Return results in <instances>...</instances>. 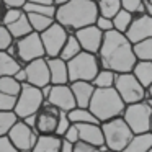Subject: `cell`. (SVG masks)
<instances>
[{
    "label": "cell",
    "mask_w": 152,
    "mask_h": 152,
    "mask_svg": "<svg viewBox=\"0 0 152 152\" xmlns=\"http://www.w3.org/2000/svg\"><path fill=\"white\" fill-rule=\"evenodd\" d=\"M98 62L102 69H108L113 72H131L136 64V56L132 51V44L128 38L116 30H110L103 33V41L98 53Z\"/></svg>",
    "instance_id": "cell-1"
},
{
    "label": "cell",
    "mask_w": 152,
    "mask_h": 152,
    "mask_svg": "<svg viewBox=\"0 0 152 152\" xmlns=\"http://www.w3.org/2000/svg\"><path fill=\"white\" fill-rule=\"evenodd\" d=\"M96 17L98 8L95 0H69L56 7L54 20L62 25L67 33H74L79 28L93 25Z\"/></svg>",
    "instance_id": "cell-2"
},
{
    "label": "cell",
    "mask_w": 152,
    "mask_h": 152,
    "mask_svg": "<svg viewBox=\"0 0 152 152\" xmlns=\"http://www.w3.org/2000/svg\"><path fill=\"white\" fill-rule=\"evenodd\" d=\"M126 103L121 100L115 87L108 88H95L88 103V110L100 123L108 121L111 118H118L124 111Z\"/></svg>",
    "instance_id": "cell-3"
},
{
    "label": "cell",
    "mask_w": 152,
    "mask_h": 152,
    "mask_svg": "<svg viewBox=\"0 0 152 152\" xmlns=\"http://www.w3.org/2000/svg\"><path fill=\"white\" fill-rule=\"evenodd\" d=\"M100 69H102V67H100L96 54L87 53V51H80L77 56H74L72 59L67 61L69 82H74V80L92 82Z\"/></svg>",
    "instance_id": "cell-4"
},
{
    "label": "cell",
    "mask_w": 152,
    "mask_h": 152,
    "mask_svg": "<svg viewBox=\"0 0 152 152\" xmlns=\"http://www.w3.org/2000/svg\"><path fill=\"white\" fill-rule=\"evenodd\" d=\"M100 126H102V131H103L105 145L111 151L121 152L129 142V139L132 137V134H134L121 116L100 123Z\"/></svg>",
    "instance_id": "cell-5"
},
{
    "label": "cell",
    "mask_w": 152,
    "mask_h": 152,
    "mask_svg": "<svg viewBox=\"0 0 152 152\" xmlns=\"http://www.w3.org/2000/svg\"><path fill=\"white\" fill-rule=\"evenodd\" d=\"M43 93L38 87L28 82H21V90L17 98V103H15L13 113L17 115L18 119H23L30 115H34L39 110V106L43 105Z\"/></svg>",
    "instance_id": "cell-6"
},
{
    "label": "cell",
    "mask_w": 152,
    "mask_h": 152,
    "mask_svg": "<svg viewBox=\"0 0 152 152\" xmlns=\"http://www.w3.org/2000/svg\"><path fill=\"white\" fill-rule=\"evenodd\" d=\"M151 116H152L151 106H149V103L145 100H142V102H137V103L126 105L121 118L126 121V124L129 126V129L134 134H141V132L149 131Z\"/></svg>",
    "instance_id": "cell-7"
},
{
    "label": "cell",
    "mask_w": 152,
    "mask_h": 152,
    "mask_svg": "<svg viewBox=\"0 0 152 152\" xmlns=\"http://www.w3.org/2000/svg\"><path fill=\"white\" fill-rule=\"evenodd\" d=\"M115 90L118 92V95L121 96V100L129 105V103H137L147 98V92L145 88L137 82L132 72H119L115 77Z\"/></svg>",
    "instance_id": "cell-8"
},
{
    "label": "cell",
    "mask_w": 152,
    "mask_h": 152,
    "mask_svg": "<svg viewBox=\"0 0 152 152\" xmlns=\"http://www.w3.org/2000/svg\"><path fill=\"white\" fill-rule=\"evenodd\" d=\"M13 44H15V59L20 62L21 67L25 64H28L30 61L44 57V48L43 43H41L39 33H36V31H31L26 36L13 39Z\"/></svg>",
    "instance_id": "cell-9"
},
{
    "label": "cell",
    "mask_w": 152,
    "mask_h": 152,
    "mask_svg": "<svg viewBox=\"0 0 152 152\" xmlns=\"http://www.w3.org/2000/svg\"><path fill=\"white\" fill-rule=\"evenodd\" d=\"M67 36H69L67 30L61 23H57L56 20L44 31H41L39 38H41V43H43V48H44V57H57L59 56Z\"/></svg>",
    "instance_id": "cell-10"
},
{
    "label": "cell",
    "mask_w": 152,
    "mask_h": 152,
    "mask_svg": "<svg viewBox=\"0 0 152 152\" xmlns=\"http://www.w3.org/2000/svg\"><path fill=\"white\" fill-rule=\"evenodd\" d=\"M7 137L18 151H31L38 139V132L31 126H28L23 119H17L10 131L7 132Z\"/></svg>",
    "instance_id": "cell-11"
},
{
    "label": "cell",
    "mask_w": 152,
    "mask_h": 152,
    "mask_svg": "<svg viewBox=\"0 0 152 152\" xmlns=\"http://www.w3.org/2000/svg\"><path fill=\"white\" fill-rule=\"evenodd\" d=\"M59 113L61 110L56 108L54 105H51L49 102L44 100L43 105L39 106L34 116V131L38 134H54L56 132V126H57V119H59Z\"/></svg>",
    "instance_id": "cell-12"
},
{
    "label": "cell",
    "mask_w": 152,
    "mask_h": 152,
    "mask_svg": "<svg viewBox=\"0 0 152 152\" xmlns=\"http://www.w3.org/2000/svg\"><path fill=\"white\" fill-rule=\"evenodd\" d=\"M123 34L128 38V41L131 44H136L139 41L145 39V38H151L152 36V17L147 13L134 15L131 25Z\"/></svg>",
    "instance_id": "cell-13"
},
{
    "label": "cell",
    "mask_w": 152,
    "mask_h": 152,
    "mask_svg": "<svg viewBox=\"0 0 152 152\" xmlns=\"http://www.w3.org/2000/svg\"><path fill=\"white\" fill-rule=\"evenodd\" d=\"M74 36L77 38L82 51L96 54L100 46H102V41H103V31L98 30L95 25H88V26L75 30L74 31Z\"/></svg>",
    "instance_id": "cell-14"
},
{
    "label": "cell",
    "mask_w": 152,
    "mask_h": 152,
    "mask_svg": "<svg viewBox=\"0 0 152 152\" xmlns=\"http://www.w3.org/2000/svg\"><path fill=\"white\" fill-rule=\"evenodd\" d=\"M23 67H25V72H26V82L28 83L38 87V88L51 83L46 57H38V59H34V61H30V62L25 64Z\"/></svg>",
    "instance_id": "cell-15"
},
{
    "label": "cell",
    "mask_w": 152,
    "mask_h": 152,
    "mask_svg": "<svg viewBox=\"0 0 152 152\" xmlns=\"http://www.w3.org/2000/svg\"><path fill=\"white\" fill-rule=\"evenodd\" d=\"M46 102H49L51 105H54L56 108H59L61 111H70L72 108L77 106L69 83L53 85L51 87V92H49V96L46 98Z\"/></svg>",
    "instance_id": "cell-16"
},
{
    "label": "cell",
    "mask_w": 152,
    "mask_h": 152,
    "mask_svg": "<svg viewBox=\"0 0 152 152\" xmlns=\"http://www.w3.org/2000/svg\"><path fill=\"white\" fill-rule=\"evenodd\" d=\"M75 126H77V131H79V141L92 144L95 147H100V145L105 144L103 131L100 124H95V123H79Z\"/></svg>",
    "instance_id": "cell-17"
},
{
    "label": "cell",
    "mask_w": 152,
    "mask_h": 152,
    "mask_svg": "<svg viewBox=\"0 0 152 152\" xmlns=\"http://www.w3.org/2000/svg\"><path fill=\"white\" fill-rule=\"evenodd\" d=\"M69 87H70V90H72L75 105L79 106V108H88L92 93H93V90H95L93 83L85 82V80H74V82H69Z\"/></svg>",
    "instance_id": "cell-18"
},
{
    "label": "cell",
    "mask_w": 152,
    "mask_h": 152,
    "mask_svg": "<svg viewBox=\"0 0 152 152\" xmlns=\"http://www.w3.org/2000/svg\"><path fill=\"white\" fill-rule=\"evenodd\" d=\"M48 69H49V82L53 85L69 83V74H67V62L61 57H46Z\"/></svg>",
    "instance_id": "cell-19"
},
{
    "label": "cell",
    "mask_w": 152,
    "mask_h": 152,
    "mask_svg": "<svg viewBox=\"0 0 152 152\" xmlns=\"http://www.w3.org/2000/svg\"><path fill=\"white\" fill-rule=\"evenodd\" d=\"M62 137L56 134H38L31 152H59Z\"/></svg>",
    "instance_id": "cell-20"
},
{
    "label": "cell",
    "mask_w": 152,
    "mask_h": 152,
    "mask_svg": "<svg viewBox=\"0 0 152 152\" xmlns=\"http://www.w3.org/2000/svg\"><path fill=\"white\" fill-rule=\"evenodd\" d=\"M152 147V132H141V134H132L129 142L121 152H147Z\"/></svg>",
    "instance_id": "cell-21"
},
{
    "label": "cell",
    "mask_w": 152,
    "mask_h": 152,
    "mask_svg": "<svg viewBox=\"0 0 152 152\" xmlns=\"http://www.w3.org/2000/svg\"><path fill=\"white\" fill-rule=\"evenodd\" d=\"M131 72L137 79V82L144 88H147L152 83V61H136Z\"/></svg>",
    "instance_id": "cell-22"
},
{
    "label": "cell",
    "mask_w": 152,
    "mask_h": 152,
    "mask_svg": "<svg viewBox=\"0 0 152 152\" xmlns=\"http://www.w3.org/2000/svg\"><path fill=\"white\" fill-rule=\"evenodd\" d=\"M5 26H7V30L10 31V34H12V38H13V39L23 38V36H26L28 33H31V31H33V28H31L30 21H28L26 12H23V13H21L15 21H12V23L5 25Z\"/></svg>",
    "instance_id": "cell-23"
},
{
    "label": "cell",
    "mask_w": 152,
    "mask_h": 152,
    "mask_svg": "<svg viewBox=\"0 0 152 152\" xmlns=\"http://www.w3.org/2000/svg\"><path fill=\"white\" fill-rule=\"evenodd\" d=\"M67 116H69L70 123H74V124H79V123H95V124H100V121L92 115V111L88 108L75 106L70 111H67Z\"/></svg>",
    "instance_id": "cell-24"
},
{
    "label": "cell",
    "mask_w": 152,
    "mask_h": 152,
    "mask_svg": "<svg viewBox=\"0 0 152 152\" xmlns=\"http://www.w3.org/2000/svg\"><path fill=\"white\" fill-rule=\"evenodd\" d=\"M80 51H82V48H80L77 38L74 36V33H69V36H67L66 43H64V46H62V49H61V53H59V56H57V57H61L62 61H66V62H67V61L72 59L74 56H77Z\"/></svg>",
    "instance_id": "cell-25"
},
{
    "label": "cell",
    "mask_w": 152,
    "mask_h": 152,
    "mask_svg": "<svg viewBox=\"0 0 152 152\" xmlns=\"http://www.w3.org/2000/svg\"><path fill=\"white\" fill-rule=\"evenodd\" d=\"M20 62L10 56L7 51H0V77L4 75H13L20 69Z\"/></svg>",
    "instance_id": "cell-26"
},
{
    "label": "cell",
    "mask_w": 152,
    "mask_h": 152,
    "mask_svg": "<svg viewBox=\"0 0 152 152\" xmlns=\"http://www.w3.org/2000/svg\"><path fill=\"white\" fill-rule=\"evenodd\" d=\"M132 18H134V15H132L131 12L124 10V8H119V10L116 12V15L111 18L113 30L119 31V33H124V31L128 30V26L131 25Z\"/></svg>",
    "instance_id": "cell-27"
},
{
    "label": "cell",
    "mask_w": 152,
    "mask_h": 152,
    "mask_svg": "<svg viewBox=\"0 0 152 152\" xmlns=\"http://www.w3.org/2000/svg\"><path fill=\"white\" fill-rule=\"evenodd\" d=\"M132 51L137 61H152V36L132 44Z\"/></svg>",
    "instance_id": "cell-28"
},
{
    "label": "cell",
    "mask_w": 152,
    "mask_h": 152,
    "mask_svg": "<svg viewBox=\"0 0 152 152\" xmlns=\"http://www.w3.org/2000/svg\"><path fill=\"white\" fill-rule=\"evenodd\" d=\"M115 77H116V72H113V70L100 69L96 72L95 79L92 80V83L95 88H108V87L115 85Z\"/></svg>",
    "instance_id": "cell-29"
},
{
    "label": "cell",
    "mask_w": 152,
    "mask_h": 152,
    "mask_svg": "<svg viewBox=\"0 0 152 152\" xmlns=\"http://www.w3.org/2000/svg\"><path fill=\"white\" fill-rule=\"evenodd\" d=\"M96 8H98V15L106 18H113L116 12L121 8V2L119 0H95Z\"/></svg>",
    "instance_id": "cell-30"
},
{
    "label": "cell",
    "mask_w": 152,
    "mask_h": 152,
    "mask_svg": "<svg viewBox=\"0 0 152 152\" xmlns=\"http://www.w3.org/2000/svg\"><path fill=\"white\" fill-rule=\"evenodd\" d=\"M26 17H28V21H30L33 31H36V33L44 31L54 21V18L46 17V15H39V13H26Z\"/></svg>",
    "instance_id": "cell-31"
},
{
    "label": "cell",
    "mask_w": 152,
    "mask_h": 152,
    "mask_svg": "<svg viewBox=\"0 0 152 152\" xmlns=\"http://www.w3.org/2000/svg\"><path fill=\"white\" fill-rule=\"evenodd\" d=\"M23 12L26 13H39V15H46V17L54 18L56 15V5H43V4H31V2H25Z\"/></svg>",
    "instance_id": "cell-32"
},
{
    "label": "cell",
    "mask_w": 152,
    "mask_h": 152,
    "mask_svg": "<svg viewBox=\"0 0 152 152\" xmlns=\"http://www.w3.org/2000/svg\"><path fill=\"white\" fill-rule=\"evenodd\" d=\"M17 119L18 118L13 111H0V136H7Z\"/></svg>",
    "instance_id": "cell-33"
},
{
    "label": "cell",
    "mask_w": 152,
    "mask_h": 152,
    "mask_svg": "<svg viewBox=\"0 0 152 152\" xmlns=\"http://www.w3.org/2000/svg\"><path fill=\"white\" fill-rule=\"evenodd\" d=\"M119 2H121V8L131 12L132 15L145 13V12H144V5H142V0H119Z\"/></svg>",
    "instance_id": "cell-34"
},
{
    "label": "cell",
    "mask_w": 152,
    "mask_h": 152,
    "mask_svg": "<svg viewBox=\"0 0 152 152\" xmlns=\"http://www.w3.org/2000/svg\"><path fill=\"white\" fill-rule=\"evenodd\" d=\"M70 124H72V123H70L69 116H67V111H61L59 113V119H57V126H56V132H54V134L62 137L64 132L67 131V128H69Z\"/></svg>",
    "instance_id": "cell-35"
},
{
    "label": "cell",
    "mask_w": 152,
    "mask_h": 152,
    "mask_svg": "<svg viewBox=\"0 0 152 152\" xmlns=\"http://www.w3.org/2000/svg\"><path fill=\"white\" fill-rule=\"evenodd\" d=\"M15 103H17V96L0 92V111H13Z\"/></svg>",
    "instance_id": "cell-36"
},
{
    "label": "cell",
    "mask_w": 152,
    "mask_h": 152,
    "mask_svg": "<svg viewBox=\"0 0 152 152\" xmlns=\"http://www.w3.org/2000/svg\"><path fill=\"white\" fill-rule=\"evenodd\" d=\"M13 43V38H12L10 31L7 30L4 23H0V51H7V48Z\"/></svg>",
    "instance_id": "cell-37"
},
{
    "label": "cell",
    "mask_w": 152,
    "mask_h": 152,
    "mask_svg": "<svg viewBox=\"0 0 152 152\" xmlns=\"http://www.w3.org/2000/svg\"><path fill=\"white\" fill-rule=\"evenodd\" d=\"M21 13H23V8H15V7L7 8V12H5V17H4V21H2V23H4V25L12 23V21H15Z\"/></svg>",
    "instance_id": "cell-38"
},
{
    "label": "cell",
    "mask_w": 152,
    "mask_h": 152,
    "mask_svg": "<svg viewBox=\"0 0 152 152\" xmlns=\"http://www.w3.org/2000/svg\"><path fill=\"white\" fill-rule=\"evenodd\" d=\"M95 25L98 30H102L103 33L105 31H110V30H113V21H111V18H106V17H102V15H98L96 17V20H95Z\"/></svg>",
    "instance_id": "cell-39"
},
{
    "label": "cell",
    "mask_w": 152,
    "mask_h": 152,
    "mask_svg": "<svg viewBox=\"0 0 152 152\" xmlns=\"http://www.w3.org/2000/svg\"><path fill=\"white\" fill-rule=\"evenodd\" d=\"M62 139H66V141H69L70 144H75V142L79 141V131H77V126L74 124V123L69 126V128H67V131L64 132Z\"/></svg>",
    "instance_id": "cell-40"
},
{
    "label": "cell",
    "mask_w": 152,
    "mask_h": 152,
    "mask_svg": "<svg viewBox=\"0 0 152 152\" xmlns=\"http://www.w3.org/2000/svg\"><path fill=\"white\" fill-rule=\"evenodd\" d=\"M72 152H100V149L95 147V145H92V144H87V142L77 141L75 144H74Z\"/></svg>",
    "instance_id": "cell-41"
},
{
    "label": "cell",
    "mask_w": 152,
    "mask_h": 152,
    "mask_svg": "<svg viewBox=\"0 0 152 152\" xmlns=\"http://www.w3.org/2000/svg\"><path fill=\"white\" fill-rule=\"evenodd\" d=\"M0 152H20L7 136H0Z\"/></svg>",
    "instance_id": "cell-42"
},
{
    "label": "cell",
    "mask_w": 152,
    "mask_h": 152,
    "mask_svg": "<svg viewBox=\"0 0 152 152\" xmlns=\"http://www.w3.org/2000/svg\"><path fill=\"white\" fill-rule=\"evenodd\" d=\"M13 79L17 80V82H20V83L26 82V72H25V67H20V69L13 74Z\"/></svg>",
    "instance_id": "cell-43"
},
{
    "label": "cell",
    "mask_w": 152,
    "mask_h": 152,
    "mask_svg": "<svg viewBox=\"0 0 152 152\" xmlns=\"http://www.w3.org/2000/svg\"><path fill=\"white\" fill-rule=\"evenodd\" d=\"M4 2H5V5H7L8 8H10V7L21 8L25 5V2H26V0H4Z\"/></svg>",
    "instance_id": "cell-44"
},
{
    "label": "cell",
    "mask_w": 152,
    "mask_h": 152,
    "mask_svg": "<svg viewBox=\"0 0 152 152\" xmlns=\"http://www.w3.org/2000/svg\"><path fill=\"white\" fill-rule=\"evenodd\" d=\"M72 149H74V144H70L69 141L62 139V144H61V151L59 152H72Z\"/></svg>",
    "instance_id": "cell-45"
},
{
    "label": "cell",
    "mask_w": 152,
    "mask_h": 152,
    "mask_svg": "<svg viewBox=\"0 0 152 152\" xmlns=\"http://www.w3.org/2000/svg\"><path fill=\"white\" fill-rule=\"evenodd\" d=\"M51 87H53V83H48V85H44V87H41V93H43V98L46 100L48 96H49V92H51Z\"/></svg>",
    "instance_id": "cell-46"
},
{
    "label": "cell",
    "mask_w": 152,
    "mask_h": 152,
    "mask_svg": "<svg viewBox=\"0 0 152 152\" xmlns=\"http://www.w3.org/2000/svg\"><path fill=\"white\" fill-rule=\"evenodd\" d=\"M7 5H5L4 0H0V23L4 21V17H5V12H7Z\"/></svg>",
    "instance_id": "cell-47"
},
{
    "label": "cell",
    "mask_w": 152,
    "mask_h": 152,
    "mask_svg": "<svg viewBox=\"0 0 152 152\" xmlns=\"http://www.w3.org/2000/svg\"><path fill=\"white\" fill-rule=\"evenodd\" d=\"M142 5H144V12H145V13L152 17V4H151V2H149V0H142Z\"/></svg>",
    "instance_id": "cell-48"
},
{
    "label": "cell",
    "mask_w": 152,
    "mask_h": 152,
    "mask_svg": "<svg viewBox=\"0 0 152 152\" xmlns=\"http://www.w3.org/2000/svg\"><path fill=\"white\" fill-rule=\"evenodd\" d=\"M23 121L26 123L28 126H31V128L34 129V121H36V116H34V115H30V116H26V118H23Z\"/></svg>",
    "instance_id": "cell-49"
},
{
    "label": "cell",
    "mask_w": 152,
    "mask_h": 152,
    "mask_svg": "<svg viewBox=\"0 0 152 152\" xmlns=\"http://www.w3.org/2000/svg\"><path fill=\"white\" fill-rule=\"evenodd\" d=\"M26 2H31V4H43V5H54L53 0H26Z\"/></svg>",
    "instance_id": "cell-50"
},
{
    "label": "cell",
    "mask_w": 152,
    "mask_h": 152,
    "mask_svg": "<svg viewBox=\"0 0 152 152\" xmlns=\"http://www.w3.org/2000/svg\"><path fill=\"white\" fill-rule=\"evenodd\" d=\"M145 92H147V98H152V83L145 88Z\"/></svg>",
    "instance_id": "cell-51"
},
{
    "label": "cell",
    "mask_w": 152,
    "mask_h": 152,
    "mask_svg": "<svg viewBox=\"0 0 152 152\" xmlns=\"http://www.w3.org/2000/svg\"><path fill=\"white\" fill-rule=\"evenodd\" d=\"M53 2H54V5L57 7V5H62V4H66V2H69V0H53Z\"/></svg>",
    "instance_id": "cell-52"
},
{
    "label": "cell",
    "mask_w": 152,
    "mask_h": 152,
    "mask_svg": "<svg viewBox=\"0 0 152 152\" xmlns=\"http://www.w3.org/2000/svg\"><path fill=\"white\" fill-rule=\"evenodd\" d=\"M145 102L149 103V106H151V110H152V98H145Z\"/></svg>",
    "instance_id": "cell-53"
},
{
    "label": "cell",
    "mask_w": 152,
    "mask_h": 152,
    "mask_svg": "<svg viewBox=\"0 0 152 152\" xmlns=\"http://www.w3.org/2000/svg\"><path fill=\"white\" fill-rule=\"evenodd\" d=\"M149 131L152 132V116H151V124H149Z\"/></svg>",
    "instance_id": "cell-54"
},
{
    "label": "cell",
    "mask_w": 152,
    "mask_h": 152,
    "mask_svg": "<svg viewBox=\"0 0 152 152\" xmlns=\"http://www.w3.org/2000/svg\"><path fill=\"white\" fill-rule=\"evenodd\" d=\"M103 152H118V151H111V149H106V151H103Z\"/></svg>",
    "instance_id": "cell-55"
},
{
    "label": "cell",
    "mask_w": 152,
    "mask_h": 152,
    "mask_svg": "<svg viewBox=\"0 0 152 152\" xmlns=\"http://www.w3.org/2000/svg\"><path fill=\"white\" fill-rule=\"evenodd\" d=\"M20 152H31V151H20Z\"/></svg>",
    "instance_id": "cell-56"
},
{
    "label": "cell",
    "mask_w": 152,
    "mask_h": 152,
    "mask_svg": "<svg viewBox=\"0 0 152 152\" xmlns=\"http://www.w3.org/2000/svg\"><path fill=\"white\" fill-rule=\"evenodd\" d=\"M147 152H152V147H151V149H149V151H147Z\"/></svg>",
    "instance_id": "cell-57"
},
{
    "label": "cell",
    "mask_w": 152,
    "mask_h": 152,
    "mask_svg": "<svg viewBox=\"0 0 152 152\" xmlns=\"http://www.w3.org/2000/svg\"><path fill=\"white\" fill-rule=\"evenodd\" d=\"M149 2H151V4H152V0H149Z\"/></svg>",
    "instance_id": "cell-58"
}]
</instances>
